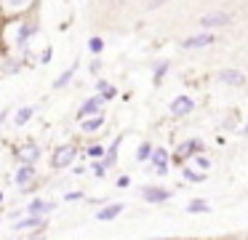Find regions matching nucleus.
Returning <instances> with one entry per match:
<instances>
[{
	"label": "nucleus",
	"mask_w": 248,
	"mask_h": 240,
	"mask_svg": "<svg viewBox=\"0 0 248 240\" xmlns=\"http://www.w3.org/2000/svg\"><path fill=\"white\" fill-rule=\"evenodd\" d=\"M78 155H80V147H78L75 142L56 144V147L51 149L48 168H51V171H67L72 163H78Z\"/></svg>",
	"instance_id": "nucleus-1"
},
{
	"label": "nucleus",
	"mask_w": 248,
	"mask_h": 240,
	"mask_svg": "<svg viewBox=\"0 0 248 240\" xmlns=\"http://www.w3.org/2000/svg\"><path fill=\"white\" fill-rule=\"evenodd\" d=\"M40 32V21L35 14H27V16H19V27H16V35H14V46L22 51V48H27L30 43L38 37Z\"/></svg>",
	"instance_id": "nucleus-2"
},
{
	"label": "nucleus",
	"mask_w": 248,
	"mask_h": 240,
	"mask_svg": "<svg viewBox=\"0 0 248 240\" xmlns=\"http://www.w3.org/2000/svg\"><path fill=\"white\" fill-rule=\"evenodd\" d=\"M40 0H0V14L6 19H19V16L35 14Z\"/></svg>",
	"instance_id": "nucleus-3"
},
{
	"label": "nucleus",
	"mask_w": 248,
	"mask_h": 240,
	"mask_svg": "<svg viewBox=\"0 0 248 240\" xmlns=\"http://www.w3.org/2000/svg\"><path fill=\"white\" fill-rule=\"evenodd\" d=\"M40 158H43V147H40L35 139H27V142H19L16 147H14V160L16 163H40Z\"/></svg>",
	"instance_id": "nucleus-4"
},
{
	"label": "nucleus",
	"mask_w": 248,
	"mask_h": 240,
	"mask_svg": "<svg viewBox=\"0 0 248 240\" xmlns=\"http://www.w3.org/2000/svg\"><path fill=\"white\" fill-rule=\"evenodd\" d=\"M46 224H48V216H38V213H22V216L14 219L11 232H14V235H30L32 229L46 227Z\"/></svg>",
	"instance_id": "nucleus-5"
},
{
	"label": "nucleus",
	"mask_w": 248,
	"mask_h": 240,
	"mask_svg": "<svg viewBox=\"0 0 248 240\" xmlns=\"http://www.w3.org/2000/svg\"><path fill=\"white\" fill-rule=\"evenodd\" d=\"M139 195H141V200L150 203V206H160V203L171 200V190H166V187H160V184H144L139 190Z\"/></svg>",
	"instance_id": "nucleus-6"
},
{
	"label": "nucleus",
	"mask_w": 248,
	"mask_h": 240,
	"mask_svg": "<svg viewBox=\"0 0 248 240\" xmlns=\"http://www.w3.org/2000/svg\"><path fill=\"white\" fill-rule=\"evenodd\" d=\"M38 181V165L35 163H16V171H14V184L22 190V187Z\"/></svg>",
	"instance_id": "nucleus-7"
},
{
	"label": "nucleus",
	"mask_w": 248,
	"mask_h": 240,
	"mask_svg": "<svg viewBox=\"0 0 248 240\" xmlns=\"http://www.w3.org/2000/svg\"><path fill=\"white\" fill-rule=\"evenodd\" d=\"M203 149H205L203 139H187V142H182V144L176 147V152H173V160H176V163H184L187 158H192V155L203 152Z\"/></svg>",
	"instance_id": "nucleus-8"
},
{
	"label": "nucleus",
	"mask_w": 248,
	"mask_h": 240,
	"mask_svg": "<svg viewBox=\"0 0 248 240\" xmlns=\"http://www.w3.org/2000/svg\"><path fill=\"white\" fill-rule=\"evenodd\" d=\"M22 211L24 213H38V216H51V213L56 211V203L48 200V197H30Z\"/></svg>",
	"instance_id": "nucleus-9"
},
{
	"label": "nucleus",
	"mask_w": 248,
	"mask_h": 240,
	"mask_svg": "<svg viewBox=\"0 0 248 240\" xmlns=\"http://www.w3.org/2000/svg\"><path fill=\"white\" fill-rule=\"evenodd\" d=\"M192 110H195V99H192V96H187V94L173 96L171 104H168V112H171L173 117H187Z\"/></svg>",
	"instance_id": "nucleus-10"
},
{
	"label": "nucleus",
	"mask_w": 248,
	"mask_h": 240,
	"mask_svg": "<svg viewBox=\"0 0 248 240\" xmlns=\"http://www.w3.org/2000/svg\"><path fill=\"white\" fill-rule=\"evenodd\" d=\"M168 160H171V152H168L166 147H152L147 163H152V168H155L157 176H166L168 174Z\"/></svg>",
	"instance_id": "nucleus-11"
},
{
	"label": "nucleus",
	"mask_w": 248,
	"mask_h": 240,
	"mask_svg": "<svg viewBox=\"0 0 248 240\" xmlns=\"http://www.w3.org/2000/svg\"><path fill=\"white\" fill-rule=\"evenodd\" d=\"M102 110H104V99L99 94H93V96H88V99L80 101V107L75 110V117H78V120H83V117L93 115V112H102Z\"/></svg>",
	"instance_id": "nucleus-12"
},
{
	"label": "nucleus",
	"mask_w": 248,
	"mask_h": 240,
	"mask_svg": "<svg viewBox=\"0 0 248 240\" xmlns=\"http://www.w3.org/2000/svg\"><path fill=\"white\" fill-rule=\"evenodd\" d=\"M78 123H80V131L91 136V133H99L107 126V115H104V110H102V112H93V115L83 117V120H78Z\"/></svg>",
	"instance_id": "nucleus-13"
},
{
	"label": "nucleus",
	"mask_w": 248,
	"mask_h": 240,
	"mask_svg": "<svg viewBox=\"0 0 248 240\" xmlns=\"http://www.w3.org/2000/svg\"><path fill=\"white\" fill-rule=\"evenodd\" d=\"M232 21V14H227V11H211V14L200 16V24L205 27V30H216V27H227Z\"/></svg>",
	"instance_id": "nucleus-14"
},
{
	"label": "nucleus",
	"mask_w": 248,
	"mask_h": 240,
	"mask_svg": "<svg viewBox=\"0 0 248 240\" xmlns=\"http://www.w3.org/2000/svg\"><path fill=\"white\" fill-rule=\"evenodd\" d=\"M216 43V35L214 32H198V35H189L182 40V48L192 51V48H205V46H214Z\"/></svg>",
	"instance_id": "nucleus-15"
},
{
	"label": "nucleus",
	"mask_w": 248,
	"mask_h": 240,
	"mask_svg": "<svg viewBox=\"0 0 248 240\" xmlns=\"http://www.w3.org/2000/svg\"><path fill=\"white\" fill-rule=\"evenodd\" d=\"M125 211V203L115 200V203H107V206H102L93 216H96V222H115V219L120 216V213Z\"/></svg>",
	"instance_id": "nucleus-16"
},
{
	"label": "nucleus",
	"mask_w": 248,
	"mask_h": 240,
	"mask_svg": "<svg viewBox=\"0 0 248 240\" xmlns=\"http://www.w3.org/2000/svg\"><path fill=\"white\" fill-rule=\"evenodd\" d=\"M120 144H123V133H118V136L109 142V147H104V155L99 160H102L104 165H107V171L112 168L115 163H118V152H120Z\"/></svg>",
	"instance_id": "nucleus-17"
},
{
	"label": "nucleus",
	"mask_w": 248,
	"mask_h": 240,
	"mask_svg": "<svg viewBox=\"0 0 248 240\" xmlns=\"http://www.w3.org/2000/svg\"><path fill=\"white\" fill-rule=\"evenodd\" d=\"M78 69H80V62H78V59H75V62H72V67H67V69H64V72H62V75H59V78H56V80H54V83H51V88H54V91H64V88H67V85H70V83H72V80H75V75H78Z\"/></svg>",
	"instance_id": "nucleus-18"
},
{
	"label": "nucleus",
	"mask_w": 248,
	"mask_h": 240,
	"mask_svg": "<svg viewBox=\"0 0 248 240\" xmlns=\"http://www.w3.org/2000/svg\"><path fill=\"white\" fill-rule=\"evenodd\" d=\"M219 83H224V85H235V88H240V85H246V75L240 72V69H221L219 75Z\"/></svg>",
	"instance_id": "nucleus-19"
},
{
	"label": "nucleus",
	"mask_w": 248,
	"mask_h": 240,
	"mask_svg": "<svg viewBox=\"0 0 248 240\" xmlns=\"http://www.w3.org/2000/svg\"><path fill=\"white\" fill-rule=\"evenodd\" d=\"M32 117H35V107H32V104L19 107V110L14 112V126H16V128H24L30 120H32Z\"/></svg>",
	"instance_id": "nucleus-20"
},
{
	"label": "nucleus",
	"mask_w": 248,
	"mask_h": 240,
	"mask_svg": "<svg viewBox=\"0 0 248 240\" xmlns=\"http://www.w3.org/2000/svg\"><path fill=\"white\" fill-rule=\"evenodd\" d=\"M182 176H184V181H189V184H203L205 181V171H195V168H189V165H184L182 168Z\"/></svg>",
	"instance_id": "nucleus-21"
},
{
	"label": "nucleus",
	"mask_w": 248,
	"mask_h": 240,
	"mask_svg": "<svg viewBox=\"0 0 248 240\" xmlns=\"http://www.w3.org/2000/svg\"><path fill=\"white\" fill-rule=\"evenodd\" d=\"M86 48H88L91 56H102V53H104V37L102 35H91V37H88V43H86Z\"/></svg>",
	"instance_id": "nucleus-22"
},
{
	"label": "nucleus",
	"mask_w": 248,
	"mask_h": 240,
	"mask_svg": "<svg viewBox=\"0 0 248 240\" xmlns=\"http://www.w3.org/2000/svg\"><path fill=\"white\" fill-rule=\"evenodd\" d=\"M187 213H211V203L203 200V197H195V200L187 203Z\"/></svg>",
	"instance_id": "nucleus-23"
},
{
	"label": "nucleus",
	"mask_w": 248,
	"mask_h": 240,
	"mask_svg": "<svg viewBox=\"0 0 248 240\" xmlns=\"http://www.w3.org/2000/svg\"><path fill=\"white\" fill-rule=\"evenodd\" d=\"M168 67H171L168 62H157V64H155V69H152V83L160 85V83H163V78L168 75Z\"/></svg>",
	"instance_id": "nucleus-24"
},
{
	"label": "nucleus",
	"mask_w": 248,
	"mask_h": 240,
	"mask_svg": "<svg viewBox=\"0 0 248 240\" xmlns=\"http://www.w3.org/2000/svg\"><path fill=\"white\" fill-rule=\"evenodd\" d=\"M88 171H91L96 179H104V176H107V165H104L99 158H91V163H88Z\"/></svg>",
	"instance_id": "nucleus-25"
},
{
	"label": "nucleus",
	"mask_w": 248,
	"mask_h": 240,
	"mask_svg": "<svg viewBox=\"0 0 248 240\" xmlns=\"http://www.w3.org/2000/svg\"><path fill=\"white\" fill-rule=\"evenodd\" d=\"M102 155H104V144H96V142H93V144H88L86 152H80L78 158H102Z\"/></svg>",
	"instance_id": "nucleus-26"
},
{
	"label": "nucleus",
	"mask_w": 248,
	"mask_h": 240,
	"mask_svg": "<svg viewBox=\"0 0 248 240\" xmlns=\"http://www.w3.org/2000/svg\"><path fill=\"white\" fill-rule=\"evenodd\" d=\"M22 67H24V64H22V59H16V56H8V62L3 64V72H8V75H16Z\"/></svg>",
	"instance_id": "nucleus-27"
},
{
	"label": "nucleus",
	"mask_w": 248,
	"mask_h": 240,
	"mask_svg": "<svg viewBox=\"0 0 248 240\" xmlns=\"http://www.w3.org/2000/svg\"><path fill=\"white\" fill-rule=\"evenodd\" d=\"M99 96L104 99V104H107V101H115V99H118V88H115L112 83H107L102 91H99Z\"/></svg>",
	"instance_id": "nucleus-28"
},
{
	"label": "nucleus",
	"mask_w": 248,
	"mask_h": 240,
	"mask_svg": "<svg viewBox=\"0 0 248 240\" xmlns=\"http://www.w3.org/2000/svg\"><path fill=\"white\" fill-rule=\"evenodd\" d=\"M150 152H152V144L150 142H141L139 149H136V160H139V163H147V160H150Z\"/></svg>",
	"instance_id": "nucleus-29"
},
{
	"label": "nucleus",
	"mask_w": 248,
	"mask_h": 240,
	"mask_svg": "<svg viewBox=\"0 0 248 240\" xmlns=\"http://www.w3.org/2000/svg\"><path fill=\"white\" fill-rule=\"evenodd\" d=\"M192 163H195V165H198V168H200V171H205V174H208V168H211V160H208V158H205V155H203V152H198V155H192Z\"/></svg>",
	"instance_id": "nucleus-30"
},
{
	"label": "nucleus",
	"mask_w": 248,
	"mask_h": 240,
	"mask_svg": "<svg viewBox=\"0 0 248 240\" xmlns=\"http://www.w3.org/2000/svg\"><path fill=\"white\" fill-rule=\"evenodd\" d=\"M88 72H91V78H96L99 72H102V56H93L91 64H88Z\"/></svg>",
	"instance_id": "nucleus-31"
},
{
	"label": "nucleus",
	"mask_w": 248,
	"mask_h": 240,
	"mask_svg": "<svg viewBox=\"0 0 248 240\" xmlns=\"http://www.w3.org/2000/svg\"><path fill=\"white\" fill-rule=\"evenodd\" d=\"M83 197H86V195H83L80 190H75V192H64V203H80Z\"/></svg>",
	"instance_id": "nucleus-32"
},
{
	"label": "nucleus",
	"mask_w": 248,
	"mask_h": 240,
	"mask_svg": "<svg viewBox=\"0 0 248 240\" xmlns=\"http://www.w3.org/2000/svg\"><path fill=\"white\" fill-rule=\"evenodd\" d=\"M115 187H118V190H128V187H131V176L120 174L118 179H115Z\"/></svg>",
	"instance_id": "nucleus-33"
},
{
	"label": "nucleus",
	"mask_w": 248,
	"mask_h": 240,
	"mask_svg": "<svg viewBox=\"0 0 248 240\" xmlns=\"http://www.w3.org/2000/svg\"><path fill=\"white\" fill-rule=\"evenodd\" d=\"M51 59H54V48H51V46H48V48H46V51H43V53H40V59H38V62H40V64H48V62H51Z\"/></svg>",
	"instance_id": "nucleus-34"
},
{
	"label": "nucleus",
	"mask_w": 248,
	"mask_h": 240,
	"mask_svg": "<svg viewBox=\"0 0 248 240\" xmlns=\"http://www.w3.org/2000/svg\"><path fill=\"white\" fill-rule=\"evenodd\" d=\"M8 117H11V110H8V107H3V110H0V128L8 123Z\"/></svg>",
	"instance_id": "nucleus-35"
},
{
	"label": "nucleus",
	"mask_w": 248,
	"mask_h": 240,
	"mask_svg": "<svg viewBox=\"0 0 248 240\" xmlns=\"http://www.w3.org/2000/svg\"><path fill=\"white\" fill-rule=\"evenodd\" d=\"M168 0H150V11H155V8H160V5H166Z\"/></svg>",
	"instance_id": "nucleus-36"
},
{
	"label": "nucleus",
	"mask_w": 248,
	"mask_h": 240,
	"mask_svg": "<svg viewBox=\"0 0 248 240\" xmlns=\"http://www.w3.org/2000/svg\"><path fill=\"white\" fill-rule=\"evenodd\" d=\"M70 168H72V174H75V176H80L83 171H86V165H70Z\"/></svg>",
	"instance_id": "nucleus-37"
},
{
	"label": "nucleus",
	"mask_w": 248,
	"mask_h": 240,
	"mask_svg": "<svg viewBox=\"0 0 248 240\" xmlns=\"http://www.w3.org/2000/svg\"><path fill=\"white\" fill-rule=\"evenodd\" d=\"M3 200H6V192L0 190V206H3Z\"/></svg>",
	"instance_id": "nucleus-38"
},
{
	"label": "nucleus",
	"mask_w": 248,
	"mask_h": 240,
	"mask_svg": "<svg viewBox=\"0 0 248 240\" xmlns=\"http://www.w3.org/2000/svg\"><path fill=\"white\" fill-rule=\"evenodd\" d=\"M243 136H248V126H246V128H243Z\"/></svg>",
	"instance_id": "nucleus-39"
},
{
	"label": "nucleus",
	"mask_w": 248,
	"mask_h": 240,
	"mask_svg": "<svg viewBox=\"0 0 248 240\" xmlns=\"http://www.w3.org/2000/svg\"><path fill=\"white\" fill-rule=\"evenodd\" d=\"M0 224H3V211H0Z\"/></svg>",
	"instance_id": "nucleus-40"
}]
</instances>
